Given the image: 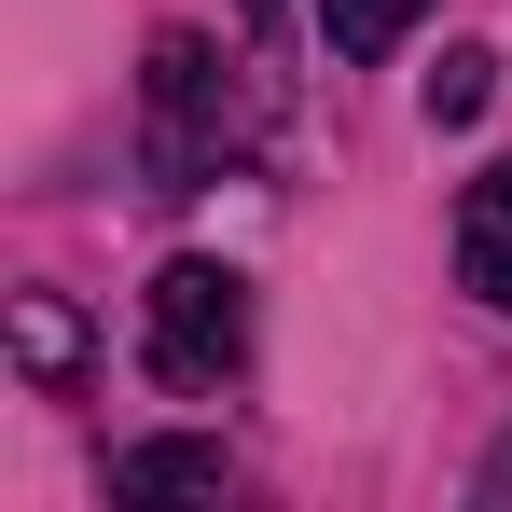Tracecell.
<instances>
[{
    "label": "cell",
    "instance_id": "6da1fadb",
    "mask_svg": "<svg viewBox=\"0 0 512 512\" xmlns=\"http://www.w3.org/2000/svg\"><path fill=\"white\" fill-rule=\"evenodd\" d=\"M139 333H153V374L167 388H236L250 374V277L236 263H167L153 291H139Z\"/></svg>",
    "mask_w": 512,
    "mask_h": 512
},
{
    "label": "cell",
    "instance_id": "ba28073f",
    "mask_svg": "<svg viewBox=\"0 0 512 512\" xmlns=\"http://www.w3.org/2000/svg\"><path fill=\"white\" fill-rule=\"evenodd\" d=\"M485 499H512V457H499V471H485Z\"/></svg>",
    "mask_w": 512,
    "mask_h": 512
},
{
    "label": "cell",
    "instance_id": "7a4b0ae2",
    "mask_svg": "<svg viewBox=\"0 0 512 512\" xmlns=\"http://www.w3.org/2000/svg\"><path fill=\"white\" fill-rule=\"evenodd\" d=\"M139 97H153V194H194V180L222 167V56L208 42H153V70H139Z\"/></svg>",
    "mask_w": 512,
    "mask_h": 512
},
{
    "label": "cell",
    "instance_id": "277c9868",
    "mask_svg": "<svg viewBox=\"0 0 512 512\" xmlns=\"http://www.w3.org/2000/svg\"><path fill=\"white\" fill-rule=\"evenodd\" d=\"M111 485L125 499H222V443H125Z\"/></svg>",
    "mask_w": 512,
    "mask_h": 512
},
{
    "label": "cell",
    "instance_id": "8992f818",
    "mask_svg": "<svg viewBox=\"0 0 512 512\" xmlns=\"http://www.w3.org/2000/svg\"><path fill=\"white\" fill-rule=\"evenodd\" d=\"M485 97H499V56H485V42H457V56L429 70V125H471Z\"/></svg>",
    "mask_w": 512,
    "mask_h": 512
},
{
    "label": "cell",
    "instance_id": "5b68a950",
    "mask_svg": "<svg viewBox=\"0 0 512 512\" xmlns=\"http://www.w3.org/2000/svg\"><path fill=\"white\" fill-rule=\"evenodd\" d=\"M429 0H319V28H333V56H388L402 28H416Z\"/></svg>",
    "mask_w": 512,
    "mask_h": 512
},
{
    "label": "cell",
    "instance_id": "3957f363",
    "mask_svg": "<svg viewBox=\"0 0 512 512\" xmlns=\"http://www.w3.org/2000/svg\"><path fill=\"white\" fill-rule=\"evenodd\" d=\"M457 277H471V291L512 319V153L471 180V194H457Z\"/></svg>",
    "mask_w": 512,
    "mask_h": 512
},
{
    "label": "cell",
    "instance_id": "52a82bcc",
    "mask_svg": "<svg viewBox=\"0 0 512 512\" xmlns=\"http://www.w3.org/2000/svg\"><path fill=\"white\" fill-rule=\"evenodd\" d=\"M14 346H28V374H70V319H56V305H28V319H14Z\"/></svg>",
    "mask_w": 512,
    "mask_h": 512
}]
</instances>
